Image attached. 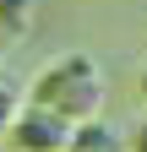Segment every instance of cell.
I'll use <instances>...</instances> for the list:
<instances>
[{
  "label": "cell",
  "instance_id": "1",
  "mask_svg": "<svg viewBox=\"0 0 147 152\" xmlns=\"http://www.w3.org/2000/svg\"><path fill=\"white\" fill-rule=\"evenodd\" d=\"M27 103H38L49 114H60L65 125H87V120H104V103H109V82L93 54H60L49 60L27 87Z\"/></svg>",
  "mask_w": 147,
  "mask_h": 152
},
{
  "label": "cell",
  "instance_id": "2",
  "mask_svg": "<svg viewBox=\"0 0 147 152\" xmlns=\"http://www.w3.org/2000/svg\"><path fill=\"white\" fill-rule=\"evenodd\" d=\"M71 130H76V125H65L60 114H49L38 103H22V114H16L11 130H6V141L16 152H65L71 147Z\"/></svg>",
  "mask_w": 147,
  "mask_h": 152
},
{
  "label": "cell",
  "instance_id": "3",
  "mask_svg": "<svg viewBox=\"0 0 147 152\" xmlns=\"http://www.w3.org/2000/svg\"><path fill=\"white\" fill-rule=\"evenodd\" d=\"M65 152H125V136L109 120H87V125L71 130V147Z\"/></svg>",
  "mask_w": 147,
  "mask_h": 152
},
{
  "label": "cell",
  "instance_id": "4",
  "mask_svg": "<svg viewBox=\"0 0 147 152\" xmlns=\"http://www.w3.org/2000/svg\"><path fill=\"white\" fill-rule=\"evenodd\" d=\"M16 114H22V92H16V82L0 71V136L11 130V120H16Z\"/></svg>",
  "mask_w": 147,
  "mask_h": 152
},
{
  "label": "cell",
  "instance_id": "5",
  "mask_svg": "<svg viewBox=\"0 0 147 152\" xmlns=\"http://www.w3.org/2000/svg\"><path fill=\"white\" fill-rule=\"evenodd\" d=\"M33 0H0V33H27V22H33Z\"/></svg>",
  "mask_w": 147,
  "mask_h": 152
},
{
  "label": "cell",
  "instance_id": "6",
  "mask_svg": "<svg viewBox=\"0 0 147 152\" xmlns=\"http://www.w3.org/2000/svg\"><path fill=\"white\" fill-rule=\"evenodd\" d=\"M125 152H147V120L131 130V136H125Z\"/></svg>",
  "mask_w": 147,
  "mask_h": 152
},
{
  "label": "cell",
  "instance_id": "7",
  "mask_svg": "<svg viewBox=\"0 0 147 152\" xmlns=\"http://www.w3.org/2000/svg\"><path fill=\"white\" fill-rule=\"evenodd\" d=\"M136 92H142V103H147V71H142V76H136Z\"/></svg>",
  "mask_w": 147,
  "mask_h": 152
}]
</instances>
